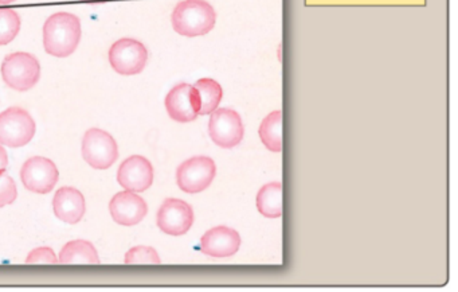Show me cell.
Wrapping results in <instances>:
<instances>
[{"instance_id":"24","label":"cell","mask_w":458,"mask_h":292,"mask_svg":"<svg viewBox=\"0 0 458 292\" xmlns=\"http://www.w3.org/2000/svg\"><path fill=\"white\" fill-rule=\"evenodd\" d=\"M7 165H9V157H7L6 150L0 144V171L6 170Z\"/></svg>"},{"instance_id":"14","label":"cell","mask_w":458,"mask_h":292,"mask_svg":"<svg viewBox=\"0 0 458 292\" xmlns=\"http://www.w3.org/2000/svg\"><path fill=\"white\" fill-rule=\"evenodd\" d=\"M241 237L237 230L227 227H216L200 238V252L216 259H224L237 253Z\"/></svg>"},{"instance_id":"9","label":"cell","mask_w":458,"mask_h":292,"mask_svg":"<svg viewBox=\"0 0 458 292\" xmlns=\"http://www.w3.org/2000/svg\"><path fill=\"white\" fill-rule=\"evenodd\" d=\"M60 173L55 162L44 157H34L26 160L21 168L23 186L37 194H47L57 185Z\"/></svg>"},{"instance_id":"3","label":"cell","mask_w":458,"mask_h":292,"mask_svg":"<svg viewBox=\"0 0 458 292\" xmlns=\"http://www.w3.org/2000/svg\"><path fill=\"white\" fill-rule=\"evenodd\" d=\"M0 72L7 87L18 92L30 90L41 79L39 61L29 53L18 52L7 56Z\"/></svg>"},{"instance_id":"26","label":"cell","mask_w":458,"mask_h":292,"mask_svg":"<svg viewBox=\"0 0 458 292\" xmlns=\"http://www.w3.org/2000/svg\"><path fill=\"white\" fill-rule=\"evenodd\" d=\"M85 2H88V0H85Z\"/></svg>"},{"instance_id":"10","label":"cell","mask_w":458,"mask_h":292,"mask_svg":"<svg viewBox=\"0 0 458 292\" xmlns=\"http://www.w3.org/2000/svg\"><path fill=\"white\" fill-rule=\"evenodd\" d=\"M194 224L191 206L178 198H167L157 211V227L165 235L183 236Z\"/></svg>"},{"instance_id":"11","label":"cell","mask_w":458,"mask_h":292,"mask_svg":"<svg viewBox=\"0 0 458 292\" xmlns=\"http://www.w3.org/2000/svg\"><path fill=\"white\" fill-rule=\"evenodd\" d=\"M117 182L128 192H146L154 184V167L147 158L133 155L120 165Z\"/></svg>"},{"instance_id":"7","label":"cell","mask_w":458,"mask_h":292,"mask_svg":"<svg viewBox=\"0 0 458 292\" xmlns=\"http://www.w3.org/2000/svg\"><path fill=\"white\" fill-rule=\"evenodd\" d=\"M216 166L208 157H194L179 166L176 182L184 193L197 194L210 186L216 178Z\"/></svg>"},{"instance_id":"23","label":"cell","mask_w":458,"mask_h":292,"mask_svg":"<svg viewBox=\"0 0 458 292\" xmlns=\"http://www.w3.org/2000/svg\"><path fill=\"white\" fill-rule=\"evenodd\" d=\"M26 264H58V257L55 256V251L49 246H41V248L34 249L28 254Z\"/></svg>"},{"instance_id":"16","label":"cell","mask_w":458,"mask_h":292,"mask_svg":"<svg viewBox=\"0 0 458 292\" xmlns=\"http://www.w3.org/2000/svg\"><path fill=\"white\" fill-rule=\"evenodd\" d=\"M60 264H100L98 249L92 243L85 240H74L66 244L58 257Z\"/></svg>"},{"instance_id":"4","label":"cell","mask_w":458,"mask_h":292,"mask_svg":"<svg viewBox=\"0 0 458 292\" xmlns=\"http://www.w3.org/2000/svg\"><path fill=\"white\" fill-rule=\"evenodd\" d=\"M37 125L31 115L20 107H13L0 114V144L2 146H26L33 141Z\"/></svg>"},{"instance_id":"18","label":"cell","mask_w":458,"mask_h":292,"mask_svg":"<svg viewBox=\"0 0 458 292\" xmlns=\"http://www.w3.org/2000/svg\"><path fill=\"white\" fill-rule=\"evenodd\" d=\"M259 138L269 151H283V111H273L259 125Z\"/></svg>"},{"instance_id":"19","label":"cell","mask_w":458,"mask_h":292,"mask_svg":"<svg viewBox=\"0 0 458 292\" xmlns=\"http://www.w3.org/2000/svg\"><path fill=\"white\" fill-rule=\"evenodd\" d=\"M197 90L198 103H199V115H210L211 112L218 108L222 98H224V90L221 85L211 79H202L192 85Z\"/></svg>"},{"instance_id":"2","label":"cell","mask_w":458,"mask_h":292,"mask_svg":"<svg viewBox=\"0 0 458 292\" xmlns=\"http://www.w3.org/2000/svg\"><path fill=\"white\" fill-rule=\"evenodd\" d=\"M173 28L183 37H199L210 33L216 22L214 7L206 0H182L174 9Z\"/></svg>"},{"instance_id":"22","label":"cell","mask_w":458,"mask_h":292,"mask_svg":"<svg viewBox=\"0 0 458 292\" xmlns=\"http://www.w3.org/2000/svg\"><path fill=\"white\" fill-rule=\"evenodd\" d=\"M18 197L17 185L14 179L6 173L0 171V208L14 202Z\"/></svg>"},{"instance_id":"12","label":"cell","mask_w":458,"mask_h":292,"mask_svg":"<svg viewBox=\"0 0 458 292\" xmlns=\"http://www.w3.org/2000/svg\"><path fill=\"white\" fill-rule=\"evenodd\" d=\"M165 109L171 119L178 123L194 122L199 116L197 90L192 85L179 84L168 92Z\"/></svg>"},{"instance_id":"5","label":"cell","mask_w":458,"mask_h":292,"mask_svg":"<svg viewBox=\"0 0 458 292\" xmlns=\"http://www.w3.org/2000/svg\"><path fill=\"white\" fill-rule=\"evenodd\" d=\"M82 157L96 170L112 167L119 158V147L114 136L100 128H90L82 139Z\"/></svg>"},{"instance_id":"6","label":"cell","mask_w":458,"mask_h":292,"mask_svg":"<svg viewBox=\"0 0 458 292\" xmlns=\"http://www.w3.org/2000/svg\"><path fill=\"white\" fill-rule=\"evenodd\" d=\"M108 57L114 72L122 76H135L146 68L148 52L140 41L123 39L112 45Z\"/></svg>"},{"instance_id":"13","label":"cell","mask_w":458,"mask_h":292,"mask_svg":"<svg viewBox=\"0 0 458 292\" xmlns=\"http://www.w3.org/2000/svg\"><path fill=\"white\" fill-rule=\"evenodd\" d=\"M112 219L123 227H133L143 221L148 213V206L140 195L133 192L117 193L109 203Z\"/></svg>"},{"instance_id":"8","label":"cell","mask_w":458,"mask_h":292,"mask_svg":"<svg viewBox=\"0 0 458 292\" xmlns=\"http://www.w3.org/2000/svg\"><path fill=\"white\" fill-rule=\"evenodd\" d=\"M211 141L222 149H233L242 142L243 123L238 112L232 108H216L208 122Z\"/></svg>"},{"instance_id":"20","label":"cell","mask_w":458,"mask_h":292,"mask_svg":"<svg viewBox=\"0 0 458 292\" xmlns=\"http://www.w3.org/2000/svg\"><path fill=\"white\" fill-rule=\"evenodd\" d=\"M21 30V17L12 9H0V47L14 41Z\"/></svg>"},{"instance_id":"21","label":"cell","mask_w":458,"mask_h":292,"mask_svg":"<svg viewBox=\"0 0 458 292\" xmlns=\"http://www.w3.org/2000/svg\"><path fill=\"white\" fill-rule=\"evenodd\" d=\"M124 262L128 265L152 264L162 262L159 254L151 246H135L125 253Z\"/></svg>"},{"instance_id":"1","label":"cell","mask_w":458,"mask_h":292,"mask_svg":"<svg viewBox=\"0 0 458 292\" xmlns=\"http://www.w3.org/2000/svg\"><path fill=\"white\" fill-rule=\"evenodd\" d=\"M81 41V22L71 13L53 14L44 26V47L53 57L73 55Z\"/></svg>"},{"instance_id":"17","label":"cell","mask_w":458,"mask_h":292,"mask_svg":"<svg viewBox=\"0 0 458 292\" xmlns=\"http://www.w3.org/2000/svg\"><path fill=\"white\" fill-rule=\"evenodd\" d=\"M257 209L267 219H280L283 216V185L272 182L261 187L257 194Z\"/></svg>"},{"instance_id":"15","label":"cell","mask_w":458,"mask_h":292,"mask_svg":"<svg viewBox=\"0 0 458 292\" xmlns=\"http://www.w3.org/2000/svg\"><path fill=\"white\" fill-rule=\"evenodd\" d=\"M53 210L61 221L77 224L87 211L84 195L76 187H61L53 198Z\"/></svg>"},{"instance_id":"25","label":"cell","mask_w":458,"mask_h":292,"mask_svg":"<svg viewBox=\"0 0 458 292\" xmlns=\"http://www.w3.org/2000/svg\"><path fill=\"white\" fill-rule=\"evenodd\" d=\"M17 0H0V6H7V4H14Z\"/></svg>"}]
</instances>
